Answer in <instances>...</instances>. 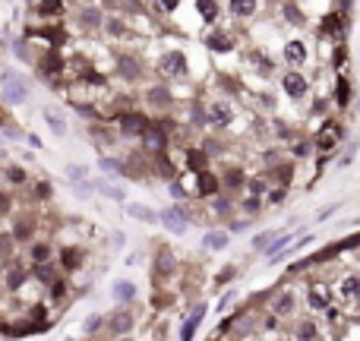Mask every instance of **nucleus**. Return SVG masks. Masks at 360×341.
<instances>
[{"mask_svg": "<svg viewBox=\"0 0 360 341\" xmlns=\"http://www.w3.org/2000/svg\"><path fill=\"white\" fill-rule=\"evenodd\" d=\"M120 73H123L126 79H136V76H139V63H136L133 57H120Z\"/></svg>", "mask_w": 360, "mask_h": 341, "instance_id": "nucleus-29", "label": "nucleus"}, {"mask_svg": "<svg viewBox=\"0 0 360 341\" xmlns=\"http://www.w3.org/2000/svg\"><path fill=\"white\" fill-rule=\"evenodd\" d=\"M202 316H205V306L199 303V306L193 310V316L183 322V329H180V338H193V332H196V326H199V319H202Z\"/></svg>", "mask_w": 360, "mask_h": 341, "instance_id": "nucleus-17", "label": "nucleus"}, {"mask_svg": "<svg viewBox=\"0 0 360 341\" xmlns=\"http://www.w3.org/2000/svg\"><path fill=\"white\" fill-rule=\"evenodd\" d=\"M161 73H168V76H183V73H186V57L180 54V51H168V54L161 57Z\"/></svg>", "mask_w": 360, "mask_h": 341, "instance_id": "nucleus-6", "label": "nucleus"}, {"mask_svg": "<svg viewBox=\"0 0 360 341\" xmlns=\"http://www.w3.org/2000/svg\"><path fill=\"white\" fill-rule=\"evenodd\" d=\"M225 183H228V186H240V183H243V174H240V170H231Z\"/></svg>", "mask_w": 360, "mask_h": 341, "instance_id": "nucleus-45", "label": "nucleus"}, {"mask_svg": "<svg viewBox=\"0 0 360 341\" xmlns=\"http://www.w3.org/2000/svg\"><path fill=\"white\" fill-rule=\"evenodd\" d=\"M25 281H32V278H29V269H22V262H16V259H13V262H10V269H6L3 287H6V291H19Z\"/></svg>", "mask_w": 360, "mask_h": 341, "instance_id": "nucleus-4", "label": "nucleus"}, {"mask_svg": "<svg viewBox=\"0 0 360 341\" xmlns=\"http://www.w3.org/2000/svg\"><path fill=\"white\" fill-rule=\"evenodd\" d=\"M105 29H108V35H114V38L126 35V29H123V22H120V19H108V22H105Z\"/></svg>", "mask_w": 360, "mask_h": 341, "instance_id": "nucleus-37", "label": "nucleus"}, {"mask_svg": "<svg viewBox=\"0 0 360 341\" xmlns=\"http://www.w3.org/2000/svg\"><path fill=\"white\" fill-rule=\"evenodd\" d=\"M126 215H133L139 221H149V225H155V221H158V212L145 209V206H139V202H130V206H126Z\"/></svg>", "mask_w": 360, "mask_h": 341, "instance_id": "nucleus-16", "label": "nucleus"}, {"mask_svg": "<svg viewBox=\"0 0 360 341\" xmlns=\"http://www.w3.org/2000/svg\"><path fill=\"white\" fill-rule=\"evenodd\" d=\"M0 253H3V256L13 253V237H3V234H0Z\"/></svg>", "mask_w": 360, "mask_h": 341, "instance_id": "nucleus-44", "label": "nucleus"}, {"mask_svg": "<svg viewBox=\"0 0 360 341\" xmlns=\"http://www.w3.org/2000/svg\"><path fill=\"white\" fill-rule=\"evenodd\" d=\"M202 246L205 250H221V246H228V234L225 231H212L202 237Z\"/></svg>", "mask_w": 360, "mask_h": 341, "instance_id": "nucleus-21", "label": "nucleus"}, {"mask_svg": "<svg viewBox=\"0 0 360 341\" xmlns=\"http://www.w3.org/2000/svg\"><path fill=\"white\" fill-rule=\"evenodd\" d=\"M35 237V218H16L13 221V243H29Z\"/></svg>", "mask_w": 360, "mask_h": 341, "instance_id": "nucleus-8", "label": "nucleus"}, {"mask_svg": "<svg viewBox=\"0 0 360 341\" xmlns=\"http://www.w3.org/2000/svg\"><path fill=\"white\" fill-rule=\"evenodd\" d=\"M45 120L54 136H66V120H63V111L60 108H45Z\"/></svg>", "mask_w": 360, "mask_h": 341, "instance_id": "nucleus-10", "label": "nucleus"}, {"mask_svg": "<svg viewBox=\"0 0 360 341\" xmlns=\"http://www.w3.org/2000/svg\"><path fill=\"white\" fill-rule=\"evenodd\" d=\"M303 57H306V51H303L300 41H291V45L285 48V60L288 63H303Z\"/></svg>", "mask_w": 360, "mask_h": 341, "instance_id": "nucleus-24", "label": "nucleus"}, {"mask_svg": "<svg viewBox=\"0 0 360 341\" xmlns=\"http://www.w3.org/2000/svg\"><path fill=\"white\" fill-rule=\"evenodd\" d=\"M63 294H66V278H63V275H57V278L48 284V297H51V300H60Z\"/></svg>", "mask_w": 360, "mask_h": 341, "instance_id": "nucleus-28", "label": "nucleus"}, {"mask_svg": "<svg viewBox=\"0 0 360 341\" xmlns=\"http://www.w3.org/2000/svg\"><path fill=\"white\" fill-rule=\"evenodd\" d=\"M66 177H70V183H82L85 177H89V168L85 165H70L66 168Z\"/></svg>", "mask_w": 360, "mask_h": 341, "instance_id": "nucleus-32", "label": "nucleus"}, {"mask_svg": "<svg viewBox=\"0 0 360 341\" xmlns=\"http://www.w3.org/2000/svg\"><path fill=\"white\" fill-rule=\"evenodd\" d=\"M231 120H234V111H231L228 101H215V105L209 108V123L212 126H228Z\"/></svg>", "mask_w": 360, "mask_h": 341, "instance_id": "nucleus-7", "label": "nucleus"}, {"mask_svg": "<svg viewBox=\"0 0 360 341\" xmlns=\"http://www.w3.org/2000/svg\"><path fill=\"white\" fill-rule=\"evenodd\" d=\"M111 322H114V335H123V332H130V326H133V316L126 310H120V313L111 316Z\"/></svg>", "mask_w": 360, "mask_h": 341, "instance_id": "nucleus-20", "label": "nucleus"}, {"mask_svg": "<svg viewBox=\"0 0 360 341\" xmlns=\"http://www.w3.org/2000/svg\"><path fill=\"white\" fill-rule=\"evenodd\" d=\"M158 221L168 227L171 234H186V215H183L180 209H165V212L158 215Z\"/></svg>", "mask_w": 360, "mask_h": 341, "instance_id": "nucleus-5", "label": "nucleus"}, {"mask_svg": "<svg viewBox=\"0 0 360 341\" xmlns=\"http://www.w3.org/2000/svg\"><path fill=\"white\" fill-rule=\"evenodd\" d=\"M92 186H95V190H98L101 196L114 199V202H123V199H126V196H123V190H117V186H114V183H108V180H95Z\"/></svg>", "mask_w": 360, "mask_h": 341, "instance_id": "nucleus-18", "label": "nucleus"}, {"mask_svg": "<svg viewBox=\"0 0 360 341\" xmlns=\"http://www.w3.org/2000/svg\"><path fill=\"white\" fill-rule=\"evenodd\" d=\"M149 101H152L155 108H168V105H171V92L161 89V85H155V89H149Z\"/></svg>", "mask_w": 360, "mask_h": 341, "instance_id": "nucleus-25", "label": "nucleus"}, {"mask_svg": "<svg viewBox=\"0 0 360 341\" xmlns=\"http://www.w3.org/2000/svg\"><path fill=\"white\" fill-rule=\"evenodd\" d=\"M209 48H215V51H231V38L225 35V32H215V35H209Z\"/></svg>", "mask_w": 360, "mask_h": 341, "instance_id": "nucleus-33", "label": "nucleus"}, {"mask_svg": "<svg viewBox=\"0 0 360 341\" xmlns=\"http://www.w3.org/2000/svg\"><path fill=\"white\" fill-rule=\"evenodd\" d=\"M114 297H120V300H133L136 287L130 284V281H117V284H114Z\"/></svg>", "mask_w": 360, "mask_h": 341, "instance_id": "nucleus-30", "label": "nucleus"}, {"mask_svg": "<svg viewBox=\"0 0 360 341\" xmlns=\"http://www.w3.org/2000/svg\"><path fill=\"white\" fill-rule=\"evenodd\" d=\"M338 294L345 297V300H351V297H357V294H360V278H357V275H348V278H345V281L338 284Z\"/></svg>", "mask_w": 360, "mask_h": 341, "instance_id": "nucleus-19", "label": "nucleus"}, {"mask_svg": "<svg viewBox=\"0 0 360 341\" xmlns=\"http://www.w3.org/2000/svg\"><path fill=\"white\" fill-rule=\"evenodd\" d=\"M3 142H6V139H3V136H0V146H3Z\"/></svg>", "mask_w": 360, "mask_h": 341, "instance_id": "nucleus-49", "label": "nucleus"}, {"mask_svg": "<svg viewBox=\"0 0 360 341\" xmlns=\"http://www.w3.org/2000/svg\"><path fill=\"white\" fill-rule=\"evenodd\" d=\"M101 322H105V316H92L89 322H85V332H89V335H95V332L101 329Z\"/></svg>", "mask_w": 360, "mask_h": 341, "instance_id": "nucleus-43", "label": "nucleus"}, {"mask_svg": "<svg viewBox=\"0 0 360 341\" xmlns=\"http://www.w3.org/2000/svg\"><path fill=\"white\" fill-rule=\"evenodd\" d=\"M101 10H95V6H89V10H82V25H89V29H95V25H101Z\"/></svg>", "mask_w": 360, "mask_h": 341, "instance_id": "nucleus-31", "label": "nucleus"}, {"mask_svg": "<svg viewBox=\"0 0 360 341\" xmlns=\"http://www.w3.org/2000/svg\"><path fill=\"white\" fill-rule=\"evenodd\" d=\"M98 165L105 168V170H117V174H123V165H120V161H114V158H101Z\"/></svg>", "mask_w": 360, "mask_h": 341, "instance_id": "nucleus-41", "label": "nucleus"}, {"mask_svg": "<svg viewBox=\"0 0 360 341\" xmlns=\"http://www.w3.org/2000/svg\"><path fill=\"white\" fill-rule=\"evenodd\" d=\"M265 190V186H262V180H250V193L256 196V193H262Z\"/></svg>", "mask_w": 360, "mask_h": 341, "instance_id": "nucleus-48", "label": "nucleus"}, {"mask_svg": "<svg viewBox=\"0 0 360 341\" xmlns=\"http://www.w3.org/2000/svg\"><path fill=\"white\" fill-rule=\"evenodd\" d=\"M38 66V76L41 79H51V76H57V73H63V66H66V60L63 57H60V48H51L48 45V51H45V57H41V60L35 63Z\"/></svg>", "mask_w": 360, "mask_h": 341, "instance_id": "nucleus-2", "label": "nucleus"}, {"mask_svg": "<svg viewBox=\"0 0 360 341\" xmlns=\"http://www.w3.org/2000/svg\"><path fill=\"white\" fill-rule=\"evenodd\" d=\"M10 212H13V196L6 193V190H0V218L10 215Z\"/></svg>", "mask_w": 360, "mask_h": 341, "instance_id": "nucleus-36", "label": "nucleus"}, {"mask_svg": "<svg viewBox=\"0 0 360 341\" xmlns=\"http://www.w3.org/2000/svg\"><path fill=\"white\" fill-rule=\"evenodd\" d=\"M310 326H313V322H303V329H297V335L300 338H310V335L316 338V329H310Z\"/></svg>", "mask_w": 360, "mask_h": 341, "instance_id": "nucleus-47", "label": "nucleus"}, {"mask_svg": "<svg viewBox=\"0 0 360 341\" xmlns=\"http://www.w3.org/2000/svg\"><path fill=\"white\" fill-rule=\"evenodd\" d=\"M335 95H338V105H348V95H351L348 79H338V85H335Z\"/></svg>", "mask_w": 360, "mask_h": 341, "instance_id": "nucleus-39", "label": "nucleus"}, {"mask_svg": "<svg viewBox=\"0 0 360 341\" xmlns=\"http://www.w3.org/2000/svg\"><path fill=\"white\" fill-rule=\"evenodd\" d=\"M199 13L205 16V19H215V13H218V6H215V0H199Z\"/></svg>", "mask_w": 360, "mask_h": 341, "instance_id": "nucleus-35", "label": "nucleus"}, {"mask_svg": "<svg viewBox=\"0 0 360 341\" xmlns=\"http://www.w3.org/2000/svg\"><path fill=\"white\" fill-rule=\"evenodd\" d=\"M174 6H177V0H155V10H174Z\"/></svg>", "mask_w": 360, "mask_h": 341, "instance_id": "nucleus-46", "label": "nucleus"}, {"mask_svg": "<svg viewBox=\"0 0 360 341\" xmlns=\"http://www.w3.org/2000/svg\"><path fill=\"white\" fill-rule=\"evenodd\" d=\"M35 196H38V199H48V196H51V183L48 180H38L35 183Z\"/></svg>", "mask_w": 360, "mask_h": 341, "instance_id": "nucleus-42", "label": "nucleus"}, {"mask_svg": "<svg viewBox=\"0 0 360 341\" xmlns=\"http://www.w3.org/2000/svg\"><path fill=\"white\" fill-rule=\"evenodd\" d=\"M231 13L234 16H253L256 13V0H231Z\"/></svg>", "mask_w": 360, "mask_h": 341, "instance_id": "nucleus-26", "label": "nucleus"}, {"mask_svg": "<svg viewBox=\"0 0 360 341\" xmlns=\"http://www.w3.org/2000/svg\"><path fill=\"white\" fill-rule=\"evenodd\" d=\"M82 259H85V253L79 250V246H66V250H60V266H63L66 272H76L82 266Z\"/></svg>", "mask_w": 360, "mask_h": 341, "instance_id": "nucleus-9", "label": "nucleus"}, {"mask_svg": "<svg viewBox=\"0 0 360 341\" xmlns=\"http://www.w3.org/2000/svg\"><path fill=\"white\" fill-rule=\"evenodd\" d=\"M57 275H60V269L54 266V259H48V262H32V269H29V278L38 281L41 287H48Z\"/></svg>", "mask_w": 360, "mask_h": 341, "instance_id": "nucleus-3", "label": "nucleus"}, {"mask_svg": "<svg viewBox=\"0 0 360 341\" xmlns=\"http://www.w3.org/2000/svg\"><path fill=\"white\" fill-rule=\"evenodd\" d=\"M199 190L209 196V193H215V180H212L209 174H205V170H199Z\"/></svg>", "mask_w": 360, "mask_h": 341, "instance_id": "nucleus-38", "label": "nucleus"}, {"mask_svg": "<svg viewBox=\"0 0 360 341\" xmlns=\"http://www.w3.org/2000/svg\"><path fill=\"white\" fill-rule=\"evenodd\" d=\"M272 240H275L272 234H256V237H253V246H256V250H265V246H269Z\"/></svg>", "mask_w": 360, "mask_h": 341, "instance_id": "nucleus-40", "label": "nucleus"}, {"mask_svg": "<svg viewBox=\"0 0 360 341\" xmlns=\"http://www.w3.org/2000/svg\"><path fill=\"white\" fill-rule=\"evenodd\" d=\"M3 177H6V183H10V186H25V183H29V174H25V168H6V170H3Z\"/></svg>", "mask_w": 360, "mask_h": 341, "instance_id": "nucleus-22", "label": "nucleus"}, {"mask_svg": "<svg viewBox=\"0 0 360 341\" xmlns=\"http://www.w3.org/2000/svg\"><path fill=\"white\" fill-rule=\"evenodd\" d=\"M155 272H158V275H171V272H174V256H171L168 250H161L158 253V259H155Z\"/></svg>", "mask_w": 360, "mask_h": 341, "instance_id": "nucleus-23", "label": "nucleus"}, {"mask_svg": "<svg viewBox=\"0 0 360 341\" xmlns=\"http://www.w3.org/2000/svg\"><path fill=\"white\" fill-rule=\"evenodd\" d=\"M38 13L41 16H60L63 13V0H38Z\"/></svg>", "mask_w": 360, "mask_h": 341, "instance_id": "nucleus-27", "label": "nucleus"}, {"mask_svg": "<svg viewBox=\"0 0 360 341\" xmlns=\"http://www.w3.org/2000/svg\"><path fill=\"white\" fill-rule=\"evenodd\" d=\"M29 92H32V85L29 79H22L19 73H13V70H3V76H0V95H3L6 105H22L25 98H29Z\"/></svg>", "mask_w": 360, "mask_h": 341, "instance_id": "nucleus-1", "label": "nucleus"}, {"mask_svg": "<svg viewBox=\"0 0 360 341\" xmlns=\"http://www.w3.org/2000/svg\"><path fill=\"white\" fill-rule=\"evenodd\" d=\"M48 259H54V246L48 240H35L29 250V262H48Z\"/></svg>", "mask_w": 360, "mask_h": 341, "instance_id": "nucleus-14", "label": "nucleus"}, {"mask_svg": "<svg viewBox=\"0 0 360 341\" xmlns=\"http://www.w3.org/2000/svg\"><path fill=\"white\" fill-rule=\"evenodd\" d=\"M294 306H297L294 294H291V291H281L275 297V303H272V313H275V316H291V313H294Z\"/></svg>", "mask_w": 360, "mask_h": 341, "instance_id": "nucleus-11", "label": "nucleus"}, {"mask_svg": "<svg viewBox=\"0 0 360 341\" xmlns=\"http://www.w3.org/2000/svg\"><path fill=\"white\" fill-rule=\"evenodd\" d=\"M306 303L313 306V310H329V294H325L322 284H313L310 294H306Z\"/></svg>", "mask_w": 360, "mask_h": 341, "instance_id": "nucleus-15", "label": "nucleus"}, {"mask_svg": "<svg viewBox=\"0 0 360 341\" xmlns=\"http://www.w3.org/2000/svg\"><path fill=\"white\" fill-rule=\"evenodd\" d=\"M13 54L19 57V60H25V63H32V54H29V45H25L22 38H16L13 41Z\"/></svg>", "mask_w": 360, "mask_h": 341, "instance_id": "nucleus-34", "label": "nucleus"}, {"mask_svg": "<svg viewBox=\"0 0 360 341\" xmlns=\"http://www.w3.org/2000/svg\"><path fill=\"white\" fill-rule=\"evenodd\" d=\"M285 92L291 98H303V92H306V79L300 73H288L285 76Z\"/></svg>", "mask_w": 360, "mask_h": 341, "instance_id": "nucleus-13", "label": "nucleus"}, {"mask_svg": "<svg viewBox=\"0 0 360 341\" xmlns=\"http://www.w3.org/2000/svg\"><path fill=\"white\" fill-rule=\"evenodd\" d=\"M120 126H123V133H145L149 130V120H145V117H139V114H123L120 117Z\"/></svg>", "mask_w": 360, "mask_h": 341, "instance_id": "nucleus-12", "label": "nucleus"}]
</instances>
